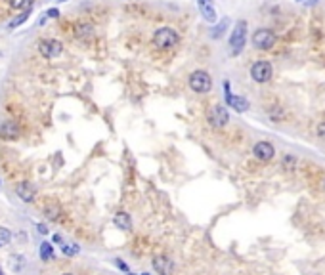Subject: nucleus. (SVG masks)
<instances>
[{
	"mask_svg": "<svg viewBox=\"0 0 325 275\" xmlns=\"http://www.w3.org/2000/svg\"><path fill=\"white\" fill-rule=\"evenodd\" d=\"M16 193L17 197L23 201V203H33L35 201V195H37V189L31 181H21L16 186Z\"/></svg>",
	"mask_w": 325,
	"mask_h": 275,
	"instance_id": "nucleus-10",
	"label": "nucleus"
},
{
	"mask_svg": "<svg viewBox=\"0 0 325 275\" xmlns=\"http://www.w3.org/2000/svg\"><path fill=\"white\" fill-rule=\"evenodd\" d=\"M57 16H60V10H57V8L48 10L46 14H44V17H42V19H39V25H44V23L48 21V19H56Z\"/></svg>",
	"mask_w": 325,
	"mask_h": 275,
	"instance_id": "nucleus-23",
	"label": "nucleus"
},
{
	"mask_svg": "<svg viewBox=\"0 0 325 275\" xmlns=\"http://www.w3.org/2000/svg\"><path fill=\"white\" fill-rule=\"evenodd\" d=\"M226 103H228L233 111H238V113H245V111L249 109V102H247L245 98L230 94L228 90H226Z\"/></svg>",
	"mask_w": 325,
	"mask_h": 275,
	"instance_id": "nucleus-13",
	"label": "nucleus"
},
{
	"mask_svg": "<svg viewBox=\"0 0 325 275\" xmlns=\"http://www.w3.org/2000/svg\"><path fill=\"white\" fill-rule=\"evenodd\" d=\"M253 153L258 161H270V159L274 157L276 149H274V145H272L270 142H258L253 147Z\"/></svg>",
	"mask_w": 325,
	"mask_h": 275,
	"instance_id": "nucleus-11",
	"label": "nucleus"
},
{
	"mask_svg": "<svg viewBox=\"0 0 325 275\" xmlns=\"http://www.w3.org/2000/svg\"><path fill=\"white\" fill-rule=\"evenodd\" d=\"M247 31H249V25H247L245 19H239L238 23L233 25L230 35V52L233 55L239 54L243 46H245V40H247Z\"/></svg>",
	"mask_w": 325,
	"mask_h": 275,
	"instance_id": "nucleus-2",
	"label": "nucleus"
},
{
	"mask_svg": "<svg viewBox=\"0 0 325 275\" xmlns=\"http://www.w3.org/2000/svg\"><path fill=\"white\" fill-rule=\"evenodd\" d=\"M39 52L46 59H54V57H57L64 52V44L57 39H42L39 42Z\"/></svg>",
	"mask_w": 325,
	"mask_h": 275,
	"instance_id": "nucleus-7",
	"label": "nucleus"
},
{
	"mask_svg": "<svg viewBox=\"0 0 325 275\" xmlns=\"http://www.w3.org/2000/svg\"><path fill=\"white\" fill-rule=\"evenodd\" d=\"M190 88L195 92V94H206V92H211V88H213V80H211V75L206 71H193L190 75Z\"/></svg>",
	"mask_w": 325,
	"mask_h": 275,
	"instance_id": "nucleus-3",
	"label": "nucleus"
},
{
	"mask_svg": "<svg viewBox=\"0 0 325 275\" xmlns=\"http://www.w3.org/2000/svg\"><path fill=\"white\" fill-rule=\"evenodd\" d=\"M10 262H12V267H14L16 271H19V269L25 266V256H21V254H12Z\"/></svg>",
	"mask_w": 325,
	"mask_h": 275,
	"instance_id": "nucleus-21",
	"label": "nucleus"
},
{
	"mask_svg": "<svg viewBox=\"0 0 325 275\" xmlns=\"http://www.w3.org/2000/svg\"><path fill=\"white\" fill-rule=\"evenodd\" d=\"M283 165H285V166H293L294 165V157H291V155H285V159H283Z\"/></svg>",
	"mask_w": 325,
	"mask_h": 275,
	"instance_id": "nucleus-25",
	"label": "nucleus"
},
{
	"mask_svg": "<svg viewBox=\"0 0 325 275\" xmlns=\"http://www.w3.org/2000/svg\"><path fill=\"white\" fill-rule=\"evenodd\" d=\"M113 222H115V226L119 229H123V231H130V229H132V220H130V216H128L127 212H117L115 218H113Z\"/></svg>",
	"mask_w": 325,
	"mask_h": 275,
	"instance_id": "nucleus-16",
	"label": "nucleus"
},
{
	"mask_svg": "<svg viewBox=\"0 0 325 275\" xmlns=\"http://www.w3.org/2000/svg\"><path fill=\"white\" fill-rule=\"evenodd\" d=\"M276 33L272 29H256L253 33V46L256 50H270L276 44Z\"/></svg>",
	"mask_w": 325,
	"mask_h": 275,
	"instance_id": "nucleus-6",
	"label": "nucleus"
},
{
	"mask_svg": "<svg viewBox=\"0 0 325 275\" xmlns=\"http://www.w3.org/2000/svg\"><path fill=\"white\" fill-rule=\"evenodd\" d=\"M299 2H302V4H310V6H312V4H316L317 0H299Z\"/></svg>",
	"mask_w": 325,
	"mask_h": 275,
	"instance_id": "nucleus-28",
	"label": "nucleus"
},
{
	"mask_svg": "<svg viewBox=\"0 0 325 275\" xmlns=\"http://www.w3.org/2000/svg\"><path fill=\"white\" fill-rule=\"evenodd\" d=\"M54 2H67V0H54Z\"/></svg>",
	"mask_w": 325,
	"mask_h": 275,
	"instance_id": "nucleus-30",
	"label": "nucleus"
},
{
	"mask_svg": "<svg viewBox=\"0 0 325 275\" xmlns=\"http://www.w3.org/2000/svg\"><path fill=\"white\" fill-rule=\"evenodd\" d=\"M44 214H46L48 220L56 222L62 218V206H60V203H56V201H48L46 204H44Z\"/></svg>",
	"mask_w": 325,
	"mask_h": 275,
	"instance_id": "nucleus-14",
	"label": "nucleus"
},
{
	"mask_svg": "<svg viewBox=\"0 0 325 275\" xmlns=\"http://www.w3.org/2000/svg\"><path fill=\"white\" fill-rule=\"evenodd\" d=\"M39 231L40 233H48V228L44 226V224H39Z\"/></svg>",
	"mask_w": 325,
	"mask_h": 275,
	"instance_id": "nucleus-27",
	"label": "nucleus"
},
{
	"mask_svg": "<svg viewBox=\"0 0 325 275\" xmlns=\"http://www.w3.org/2000/svg\"><path fill=\"white\" fill-rule=\"evenodd\" d=\"M64 275H73V273H64Z\"/></svg>",
	"mask_w": 325,
	"mask_h": 275,
	"instance_id": "nucleus-32",
	"label": "nucleus"
},
{
	"mask_svg": "<svg viewBox=\"0 0 325 275\" xmlns=\"http://www.w3.org/2000/svg\"><path fill=\"white\" fill-rule=\"evenodd\" d=\"M153 267H155V271L159 275H170L174 271V264L167 256H155L153 258Z\"/></svg>",
	"mask_w": 325,
	"mask_h": 275,
	"instance_id": "nucleus-12",
	"label": "nucleus"
},
{
	"mask_svg": "<svg viewBox=\"0 0 325 275\" xmlns=\"http://www.w3.org/2000/svg\"><path fill=\"white\" fill-rule=\"evenodd\" d=\"M10 241H12V233H10V229L0 226V249H2V247H6Z\"/></svg>",
	"mask_w": 325,
	"mask_h": 275,
	"instance_id": "nucleus-22",
	"label": "nucleus"
},
{
	"mask_svg": "<svg viewBox=\"0 0 325 275\" xmlns=\"http://www.w3.org/2000/svg\"><path fill=\"white\" fill-rule=\"evenodd\" d=\"M317 136H319V138H325V123H321V125L317 126Z\"/></svg>",
	"mask_w": 325,
	"mask_h": 275,
	"instance_id": "nucleus-26",
	"label": "nucleus"
},
{
	"mask_svg": "<svg viewBox=\"0 0 325 275\" xmlns=\"http://www.w3.org/2000/svg\"><path fill=\"white\" fill-rule=\"evenodd\" d=\"M197 8L205 21L216 23L218 16H216V8H214V0H197Z\"/></svg>",
	"mask_w": 325,
	"mask_h": 275,
	"instance_id": "nucleus-8",
	"label": "nucleus"
},
{
	"mask_svg": "<svg viewBox=\"0 0 325 275\" xmlns=\"http://www.w3.org/2000/svg\"><path fill=\"white\" fill-rule=\"evenodd\" d=\"M19 134H21V128L14 120H4L0 125V138L2 140H16V138H19Z\"/></svg>",
	"mask_w": 325,
	"mask_h": 275,
	"instance_id": "nucleus-9",
	"label": "nucleus"
},
{
	"mask_svg": "<svg viewBox=\"0 0 325 275\" xmlns=\"http://www.w3.org/2000/svg\"><path fill=\"white\" fill-rule=\"evenodd\" d=\"M180 42V35L176 29L172 27H161L153 33V44L159 48V50H170L174 48L176 44Z\"/></svg>",
	"mask_w": 325,
	"mask_h": 275,
	"instance_id": "nucleus-1",
	"label": "nucleus"
},
{
	"mask_svg": "<svg viewBox=\"0 0 325 275\" xmlns=\"http://www.w3.org/2000/svg\"><path fill=\"white\" fill-rule=\"evenodd\" d=\"M272 75H274L272 63L266 62V59H258V62H254L253 67H251V77H253V80L258 82V84L268 82V80L272 79Z\"/></svg>",
	"mask_w": 325,
	"mask_h": 275,
	"instance_id": "nucleus-5",
	"label": "nucleus"
},
{
	"mask_svg": "<svg viewBox=\"0 0 325 275\" xmlns=\"http://www.w3.org/2000/svg\"><path fill=\"white\" fill-rule=\"evenodd\" d=\"M29 16H31V10H27V12H23V14H19V16H16L12 21L8 23V29L10 31H14V29H17L19 25H23L27 19H29Z\"/></svg>",
	"mask_w": 325,
	"mask_h": 275,
	"instance_id": "nucleus-18",
	"label": "nucleus"
},
{
	"mask_svg": "<svg viewBox=\"0 0 325 275\" xmlns=\"http://www.w3.org/2000/svg\"><path fill=\"white\" fill-rule=\"evenodd\" d=\"M0 275H4V271H2V267H0Z\"/></svg>",
	"mask_w": 325,
	"mask_h": 275,
	"instance_id": "nucleus-31",
	"label": "nucleus"
},
{
	"mask_svg": "<svg viewBox=\"0 0 325 275\" xmlns=\"http://www.w3.org/2000/svg\"><path fill=\"white\" fill-rule=\"evenodd\" d=\"M62 251H64V254H67V256H73V254H77L79 252V247L77 245H62Z\"/></svg>",
	"mask_w": 325,
	"mask_h": 275,
	"instance_id": "nucleus-24",
	"label": "nucleus"
},
{
	"mask_svg": "<svg viewBox=\"0 0 325 275\" xmlns=\"http://www.w3.org/2000/svg\"><path fill=\"white\" fill-rule=\"evenodd\" d=\"M206 120L211 123V126L214 128H222V126L228 125V120H230V113L228 109L220 105V103H213L209 109H206Z\"/></svg>",
	"mask_w": 325,
	"mask_h": 275,
	"instance_id": "nucleus-4",
	"label": "nucleus"
},
{
	"mask_svg": "<svg viewBox=\"0 0 325 275\" xmlns=\"http://www.w3.org/2000/svg\"><path fill=\"white\" fill-rule=\"evenodd\" d=\"M54 243H62V237H60V235H54Z\"/></svg>",
	"mask_w": 325,
	"mask_h": 275,
	"instance_id": "nucleus-29",
	"label": "nucleus"
},
{
	"mask_svg": "<svg viewBox=\"0 0 325 275\" xmlns=\"http://www.w3.org/2000/svg\"><path fill=\"white\" fill-rule=\"evenodd\" d=\"M228 23H230L228 19H222V21H220V23H218V25H216V27L213 29V33H211V37H213V39H220V37L224 35V31H226V27H228Z\"/></svg>",
	"mask_w": 325,
	"mask_h": 275,
	"instance_id": "nucleus-20",
	"label": "nucleus"
},
{
	"mask_svg": "<svg viewBox=\"0 0 325 275\" xmlns=\"http://www.w3.org/2000/svg\"><path fill=\"white\" fill-rule=\"evenodd\" d=\"M92 35H94V27L90 23H84V21H82V23L75 25V37L79 40H88Z\"/></svg>",
	"mask_w": 325,
	"mask_h": 275,
	"instance_id": "nucleus-15",
	"label": "nucleus"
},
{
	"mask_svg": "<svg viewBox=\"0 0 325 275\" xmlns=\"http://www.w3.org/2000/svg\"><path fill=\"white\" fill-rule=\"evenodd\" d=\"M40 260H44V262H50V260H54V256H56V252H54V247L50 243H42L40 245Z\"/></svg>",
	"mask_w": 325,
	"mask_h": 275,
	"instance_id": "nucleus-17",
	"label": "nucleus"
},
{
	"mask_svg": "<svg viewBox=\"0 0 325 275\" xmlns=\"http://www.w3.org/2000/svg\"><path fill=\"white\" fill-rule=\"evenodd\" d=\"M33 4H35V0H10V8L12 10H27L33 8Z\"/></svg>",
	"mask_w": 325,
	"mask_h": 275,
	"instance_id": "nucleus-19",
	"label": "nucleus"
}]
</instances>
